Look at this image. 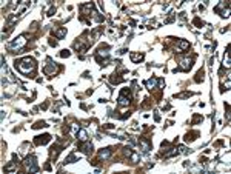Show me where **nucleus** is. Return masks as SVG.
<instances>
[{"label":"nucleus","instance_id":"nucleus-10","mask_svg":"<svg viewBox=\"0 0 231 174\" xmlns=\"http://www.w3.org/2000/svg\"><path fill=\"white\" fill-rule=\"evenodd\" d=\"M79 159H80V154H77V153H71L70 156L66 157L65 163H73V162H76V160H79Z\"/></svg>","mask_w":231,"mask_h":174},{"label":"nucleus","instance_id":"nucleus-11","mask_svg":"<svg viewBox=\"0 0 231 174\" xmlns=\"http://www.w3.org/2000/svg\"><path fill=\"white\" fill-rule=\"evenodd\" d=\"M139 143H140V146L143 148V151H145V153H148L149 150H151V143H149L146 139H140V140H139Z\"/></svg>","mask_w":231,"mask_h":174},{"label":"nucleus","instance_id":"nucleus-2","mask_svg":"<svg viewBox=\"0 0 231 174\" xmlns=\"http://www.w3.org/2000/svg\"><path fill=\"white\" fill-rule=\"evenodd\" d=\"M25 166H26V169H28L30 172H37L40 168H39V165H37V159H36V156H28L25 159Z\"/></svg>","mask_w":231,"mask_h":174},{"label":"nucleus","instance_id":"nucleus-19","mask_svg":"<svg viewBox=\"0 0 231 174\" xmlns=\"http://www.w3.org/2000/svg\"><path fill=\"white\" fill-rule=\"evenodd\" d=\"M71 56V52L68 51V49H63L62 52H60V57H70Z\"/></svg>","mask_w":231,"mask_h":174},{"label":"nucleus","instance_id":"nucleus-16","mask_svg":"<svg viewBox=\"0 0 231 174\" xmlns=\"http://www.w3.org/2000/svg\"><path fill=\"white\" fill-rule=\"evenodd\" d=\"M65 36H66V28H60V30L56 31V37L57 39H63Z\"/></svg>","mask_w":231,"mask_h":174},{"label":"nucleus","instance_id":"nucleus-6","mask_svg":"<svg viewBox=\"0 0 231 174\" xmlns=\"http://www.w3.org/2000/svg\"><path fill=\"white\" fill-rule=\"evenodd\" d=\"M57 71H59V66H57L56 63H52V60L49 59V60H48V65H45V68H43V73H45L46 76L51 77V76L56 74Z\"/></svg>","mask_w":231,"mask_h":174},{"label":"nucleus","instance_id":"nucleus-4","mask_svg":"<svg viewBox=\"0 0 231 174\" xmlns=\"http://www.w3.org/2000/svg\"><path fill=\"white\" fill-rule=\"evenodd\" d=\"M214 11L219 12L222 17H228L229 16V3L228 2H220L219 5L214 6Z\"/></svg>","mask_w":231,"mask_h":174},{"label":"nucleus","instance_id":"nucleus-13","mask_svg":"<svg viewBox=\"0 0 231 174\" xmlns=\"http://www.w3.org/2000/svg\"><path fill=\"white\" fill-rule=\"evenodd\" d=\"M130 57H131V60H133L134 63H137V62H142V60H143V54H137V52H131Z\"/></svg>","mask_w":231,"mask_h":174},{"label":"nucleus","instance_id":"nucleus-5","mask_svg":"<svg viewBox=\"0 0 231 174\" xmlns=\"http://www.w3.org/2000/svg\"><path fill=\"white\" fill-rule=\"evenodd\" d=\"M193 62H194V57H183V59H180V62H179V70L180 71H188L193 66Z\"/></svg>","mask_w":231,"mask_h":174},{"label":"nucleus","instance_id":"nucleus-21","mask_svg":"<svg viewBox=\"0 0 231 174\" xmlns=\"http://www.w3.org/2000/svg\"><path fill=\"white\" fill-rule=\"evenodd\" d=\"M177 97H180V99H185V97H189V92H183V94H179Z\"/></svg>","mask_w":231,"mask_h":174},{"label":"nucleus","instance_id":"nucleus-14","mask_svg":"<svg viewBox=\"0 0 231 174\" xmlns=\"http://www.w3.org/2000/svg\"><path fill=\"white\" fill-rule=\"evenodd\" d=\"M77 137H79L80 142H86V140H88V132H86L85 129H80V131L77 132Z\"/></svg>","mask_w":231,"mask_h":174},{"label":"nucleus","instance_id":"nucleus-9","mask_svg":"<svg viewBox=\"0 0 231 174\" xmlns=\"http://www.w3.org/2000/svg\"><path fill=\"white\" fill-rule=\"evenodd\" d=\"M159 82H160V80H157L156 77H153V79H148L146 82H145V86H146L148 89H154V88L159 85Z\"/></svg>","mask_w":231,"mask_h":174},{"label":"nucleus","instance_id":"nucleus-20","mask_svg":"<svg viewBox=\"0 0 231 174\" xmlns=\"http://www.w3.org/2000/svg\"><path fill=\"white\" fill-rule=\"evenodd\" d=\"M40 126H48V125H46L45 122H37V123H36L33 128H40Z\"/></svg>","mask_w":231,"mask_h":174},{"label":"nucleus","instance_id":"nucleus-18","mask_svg":"<svg viewBox=\"0 0 231 174\" xmlns=\"http://www.w3.org/2000/svg\"><path fill=\"white\" fill-rule=\"evenodd\" d=\"M223 66L229 68V52L226 51V56H225V60H223Z\"/></svg>","mask_w":231,"mask_h":174},{"label":"nucleus","instance_id":"nucleus-7","mask_svg":"<svg viewBox=\"0 0 231 174\" xmlns=\"http://www.w3.org/2000/svg\"><path fill=\"white\" fill-rule=\"evenodd\" d=\"M130 100H131V94H130V89H122L120 96H119V105L125 106V105H128V103H130Z\"/></svg>","mask_w":231,"mask_h":174},{"label":"nucleus","instance_id":"nucleus-1","mask_svg":"<svg viewBox=\"0 0 231 174\" xmlns=\"http://www.w3.org/2000/svg\"><path fill=\"white\" fill-rule=\"evenodd\" d=\"M16 68L22 74H30L36 70V60L33 57H23L19 62H16Z\"/></svg>","mask_w":231,"mask_h":174},{"label":"nucleus","instance_id":"nucleus-17","mask_svg":"<svg viewBox=\"0 0 231 174\" xmlns=\"http://www.w3.org/2000/svg\"><path fill=\"white\" fill-rule=\"evenodd\" d=\"M189 46V43L186 42V40H179V48L180 49H186Z\"/></svg>","mask_w":231,"mask_h":174},{"label":"nucleus","instance_id":"nucleus-8","mask_svg":"<svg viewBox=\"0 0 231 174\" xmlns=\"http://www.w3.org/2000/svg\"><path fill=\"white\" fill-rule=\"evenodd\" d=\"M49 140H51V136L49 134H43V136H37L36 137V143L37 145H46Z\"/></svg>","mask_w":231,"mask_h":174},{"label":"nucleus","instance_id":"nucleus-15","mask_svg":"<svg viewBox=\"0 0 231 174\" xmlns=\"http://www.w3.org/2000/svg\"><path fill=\"white\" fill-rule=\"evenodd\" d=\"M110 156H111V150H110V148H105V150H102V151L99 153V157H100V159H108Z\"/></svg>","mask_w":231,"mask_h":174},{"label":"nucleus","instance_id":"nucleus-3","mask_svg":"<svg viewBox=\"0 0 231 174\" xmlns=\"http://www.w3.org/2000/svg\"><path fill=\"white\" fill-rule=\"evenodd\" d=\"M26 42H28V39H26V36L25 34H22V36H19L16 40H14V42H12V43H9L8 45V48L9 49H14V51H17V49H20Z\"/></svg>","mask_w":231,"mask_h":174},{"label":"nucleus","instance_id":"nucleus-22","mask_svg":"<svg viewBox=\"0 0 231 174\" xmlns=\"http://www.w3.org/2000/svg\"><path fill=\"white\" fill-rule=\"evenodd\" d=\"M54 11H56V8H52V6H51L49 11H48V16H52V12H54Z\"/></svg>","mask_w":231,"mask_h":174},{"label":"nucleus","instance_id":"nucleus-12","mask_svg":"<svg viewBox=\"0 0 231 174\" xmlns=\"http://www.w3.org/2000/svg\"><path fill=\"white\" fill-rule=\"evenodd\" d=\"M80 150H82V153H85V154H89V153H91V150H92V145H91V142H83V145L80 146Z\"/></svg>","mask_w":231,"mask_h":174}]
</instances>
